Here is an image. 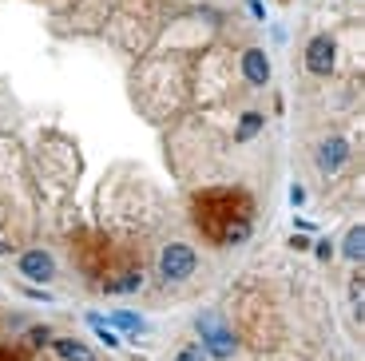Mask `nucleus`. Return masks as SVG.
<instances>
[{
    "instance_id": "11",
    "label": "nucleus",
    "mask_w": 365,
    "mask_h": 361,
    "mask_svg": "<svg viewBox=\"0 0 365 361\" xmlns=\"http://www.w3.org/2000/svg\"><path fill=\"white\" fill-rule=\"evenodd\" d=\"M88 325H91V330H96V334H100V342L108 345V350H115V345H123V342H119V334H115V330H111L108 322H103L100 314H88Z\"/></svg>"
},
{
    "instance_id": "18",
    "label": "nucleus",
    "mask_w": 365,
    "mask_h": 361,
    "mask_svg": "<svg viewBox=\"0 0 365 361\" xmlns=\"http://www.w3.org/2000/svg\"><path fill=\"white\" fill-rule=\"evenodd\" d=\"M290 246H294V250H310V243H306L302 235H294V238H290Z\"/></svg>"
},
{
    "instance_id": "6",
    "label": "nucleus",
    "mask_w": 365,
    "mask_h": 361,
    "mask_svg": "<svg viewBox=\"0 0 365 361\" xmlns=\"http://www.w3.org/2000/svg\"><path fill=\"white\" fill-rule=\"evenodd\" d=\"M242 76H247L250 83H258V88L270 83V60H266L262 48H250V52L242 56Z\"/></svg>"
},
{
    "instance_id": "15",
    "label": "nucleus",
    "mask_w": 365,
    "mask_h": 361,
    "mask_svg": "<svg viewBox=\"0 0 365 361\" xmlns=\"http://www.w3.org/2000/svg\"><path fill=\"white\" fill-rule=\"evenodd\" d=\"M28 337H32V342H36V345H44V342H48V337H52V334H48L44 325H32V330H28Z\"/></svg>"
},
{
    "instance_id": "9",
    "label": "nucleus",
    "mask_w": 365,
    "mask_h": 361,
    "mask_svg": "<svg viewBox=\"0 0 365 361\" xmlns=\"http://www.w3.org/2000/svg\"><path fill=\"white\" fill-rule=\"evenodd\" d=\"M341 254H346L349 262H361V254H365V230L361 226H349L346 243H341Z\"/></svg>"
},
{
    "instance_id": "10",
    "label": "nucleus",
    "mask_w": 365,
    "mask_h": 361,
    "mask_svg": "<svg viewBox=\"0 0 365 361\" xmlns=\"http://www.w3.org/2000/svg\"><path fill=\"white\" fill-rule=\"evenodd\" d=\"M262 123H266V119L258 116V111H247V116H242V123H238V131H235V139H238V143H247V139H255L258 131H262Z\"/></svg>"
},
{
    "instance_id": "7",
    "label": "nucleus",
    "mask_w": 365,
    "mask_h": 361,
    "mask_svg": "<svg viewBox=\"0 0 365 361\" xmlns=\"http://www.w3.org/2000/svg\"><path fill=\"white\" fill-rule=\"evenodd\" d=\"M52 350L60 353L64 361H96V353H91L83 342H76V337H56Z\"/></svg>"
},
{
    "instance_id": "3",
    "label": "nucleus",
    "mask_w": 365,
    "mask_h": 361,
    "mask_svg": "<svg viewBox=\"0 0 365 361\" xmlns=\"http://www.w3.org/2000/svg\"><path fill=\"white\" fill-rule=\"evenodd\" d=\"M334 56H338V48H334V40L322 32V36H314L310 44H306V68H310L314 76H329L334 72Z\"/></svg>"
},
{
    "instance_id": "1",
    "label": "nucleus",
    "mask_w": 365,
    "mask_h": 361,
    "mask_svg": "<svg viewBox=\"0 0 365 361\" xmlns=\"http://www.w3.org/2000/svg\"><path fill=\"white\" fill-rule=\"evenodd\" d=\"M195 330H199V337H202V353H207V357H215V361L235 357L238 342H235V334L227 330V322H222L219 314H199Z\"/></svg>"
},
{
    "instance_id": "13",
    "label": "nucleus",
    "mask_w": 365,
    "mask_h": 361,
    "mask_svg": "<svg viewBox=\"0 0 365 361\" xmlns=\"http://www.w3.org/2000/svg\"><path fill=\"white\" fill-rule=\"evenodd\" d=\"M349 298H354V310H357V317H361V306H365V290H361V278H354V282H349Z\"/></svg>"
},
{
    "instance_id": "12",
    "label": "nucleus",
    "mask_w": 365,
    "mask_h": 361,
    "mask_svg": "<svg viewBox=\"0 0 365 361\" xmlns=\"http://www.w3.org/2000/svg\"><path fill=\"white\" fill-rule=\"evenodd\" d=\"M143 286V274H123V278H115V282H103V290H108V294H131V290H139Z\"/></svg>"
},
{
    "instance_id": "2",
    "label": "nucleus",
    "mask_w": 365,
    "mask_h": 361,
    "mask_svg": "<svg viewBox=\"0 0 365 361\" xmlns=\"http://www.w3.org/2000/svg\"><path fill=\"white\" fill-rule=\"evenodd\" d=\"M195 250L191 246H182V243H171L163 246V254H159V274H163L167 282H182V278H191L195 274Z\"/></svg>"
},
{
    "instance_id": "19",
    "label": "nucleus",
    "mask_w": 365,
    "mask_h": 361,
    "mask_svg": "<svg viewBox=\"0 0 365 361\" xmlns=\"http://www.w3.org/2000/svg\"><path fill=\"white\" fill-rule=\"evenodd\" d=\"M0 361H20V357H16L12 350H0Z\"/></svg>"
},
{
    "instance_id": "17",
    "label": "nucleus",
    "mask_w": 365,
    "mask_h": 361,
    "mask_svg": "<svg viewBox=\"0 0 365 361\" xmlns=\"http://www.w3.org/2000/svg\"><path fill=\"white\" fill-rule=\"evenodd\" d=\"M318 258L329 262V258H334V246H329V243H318Z\"/></svg>"
},
{
    "instance_id": "5",
    "label": "nucleus",
    "mask_w": 365,
    "mask_h": 361,
    "mask_svg": "<svg viewBox=\"0 0 365 361\" xmlns=\"http://www.w3.org/2000/svg\"><path fill=\"white\" fill-rule=\"evenodd\" d=\"M346 159H349V143H346V139H338V136L326 139V143L318 147V167H322L326 175L341 171V163H346Z\"/></svg>"
},
{
    "instance_id": "16",
    "label": "nucleus",
    "mask_w": 365,
    "mask_h": 361,
    "mask_svg": "<svg viewBox=\"0 0 365 361\" xmlns=\"http://www.w3.org/2000/svg\"><path fill=\"white\" fill-rule=\"evenodd\" d=\"M290 203H294V207H302V203H306V187H290Z\"/></svg>"
},
{
    "instance_id": "4",
    "label": "nucleus",
    "mask_w": 365,
    "mask_h": 361,
    "mask_svg": "<svg viewBox=\"0 0 365 361\" xmlns=\"http://www.w3.org/2000/svg\"><path fill=\"white\" fill-rule=\"evenodd\" d=\"M20 274H24V278H32V282H48V278L56 274L52 254H48V250H28V254H20Z\"/></svg>"
},
{
    "instance_id": "8",
    "label": "nucleus",
    "mask_w": 365,
    "mask_h": 361,
    "mask_svg": "<svg viewBox=\"0 0 365 361\" xmlns=\"http://www.w3.org/2000/svg\"><path fill=\"white\" fill-rule=\"evenodd\" d=\"M108 325L111 330H123V334H139V330H143V317L131 314V310H115V314L108 317Z\"/></svg>"
},
{
    "instance_id": "14",
    "label": "nucleus",
    "mask_w": 365,
    "mask_h": 361,
    "mask_svg": "<svg viewBox=\"0 0 365 361\" xmlns=\"http://www.w3.org/2000/svg\"><path fill=\"white\" fill-rule=\"evenodd\" d=\"M175 361H207V353H202V345H187V350H179Z\"/></svg>"
}]
</instances>
